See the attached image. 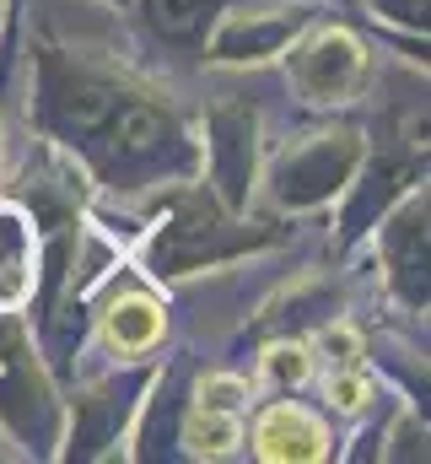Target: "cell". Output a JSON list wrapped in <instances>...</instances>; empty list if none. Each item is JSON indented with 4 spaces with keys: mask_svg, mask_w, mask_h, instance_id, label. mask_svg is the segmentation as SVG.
<instances>
[{
    "mask_svg": "<svg viewBox=\"0 0 431 464\" xmlns=\"http://www.w3.org/2000/svg\"><path fill=\"white\" fill-rule=\"evenodd\" d=\"M38 124L76 151L108 189H146L189 179L200 151L157 82L87 49L38 44Z\"/></svg>",
    "mask_w": 431,
    "mask_h": 464,
    "instance_id": "obj_1",
    "label": "cell"
},
{
    "mask_svg": "<svg viewBox=\"0 0 431 464\" xmlns=\"http://www.w3.org/2000/svg\"><path fill=\"white\" fill-rule=\"evenodd\" d=\"M275 232L264 227H248L237 222L216 195H178L168 222H157L151 237H146V276L157 281H173L184 270H206V265H221L232 254H248L259 243H270Z\"/></svg>",
    "mask_w": 431,
    "mask_h": 464,
    "instance_id": "obj_2",
    "label": "cell"
},
{
    "mask_svg": "<svg viewBox=\"0 0 431 464\" xmlns=\"http://www.w3.org/2000/svg\"><path fill=\"white\" fill-rule=\"evenodd\" d=\"M361 168V130L356 124H323L313 135H297L264 173L270 200L281 211H313L334 200Z\"/></svg>",
    "mask_w": 431,
    "mask_h": 464,
    "instance_id": "obj_3",
    "label": "cell"
},
{
    "mask_svg": "<svg viewBox=\"0 0 431 464\" xmlns=\"http://www.w3.org/2000/svg\"><path fill=\"white\" fill-rule=\"evenodd\" d=\"M0 421L38 454H54V443L65 438V411L16 314H0Z\"/></svg>",
    "mask_w": 431,
    "mask_h": 464,
    "instance_id": "obj_4",
    "label": "cell"
},
{
    "mask_svg": "<svg viewBox=\"0 0 431 464\" xmlns=\"http://www.w3.org/2000/svg\"><path fill=\"white\" fill-rule=\"evenodd\" d=\"M286 76L297 87L302 103L313 109H340L367 87V44L350 27L334 22H308L292 44H286Z\"/></svg>",
    "mask_w": 431,
    "mask_h": 464,
    "instance_id": "obj_5",
    "label": "cell"
},
{
    "mask_svg": "<svg viewBox=\"0 0 431 464\" xmlns=\"http://www.w3.org/2000/svg\"><path fill=\"white\" fill-rule=\"evenodd\" d=\"M206 168H211V195L226 211L248 206L254 168H259V114L254 103H216L206 119Z\"/></svg>",
    "mask_w": 431,
    "mask_h": 464,
    "instance_id": "obj_6",
    "label": "cell"
},
{
    "mask_svg": "<svg viewBox=\"0 0 431 464\" xmlns=\"http://www.w3.org/2000/svg\"><path fill=\"white\" fill-rule=\"evenodd\" d=\"M308 22H313V5H302V0H275V5H254V11H221L206 60H216V65H259V60L281 54Z\"/></svg>",
    "mask_w": 431,
    "mask_h": 464,
    "instance_id": "obj_7",
    "label": "cell"
},
{
    "mask_svg": "<svg viewBox=\"0 0 431 464\" xmlns=\"http://www.w3.org/2000/svg\"><path fill=\"white\" fill-rule=\"evenodd\" d=\"M243 405H248V383L237 372H206L195 383V400L184 411L178 443L195 459H221L243 443Z\"/></svg>",
    "mask_w": 431,
    "mask_h": 464,
    "instance_id": "obj_8",
    "label": "cell"
},
{
    "mask_svg": "<svg viewBox=\"0 0 431 464\" xmlns=\"http://www.w3.org/2000/svg\"><path fill=\"white\" fill-rule=\"evenodd\" d=\"M383 270L405 308L426 314V189H410L394 217H383Z\"/></svg>",
    "mask_w": 431,
    "mask_h": 464,
    "instance_id": "obj_9",
    "label": "cell"
},
{
    "mask_svg": "<svg viewBox=\"0 0 431 464\" xmlns=\"http://www.w3.org/2000/svg\"><path fill=\"white\" fill-rule=\"evenodd\" d=\"M38 292V211L0 200V314H22Z\"/></svg>",
    "mask_w": 431,
    "mask_h": 464,
    "instance_id": "obj_10",
    "label": "cell"
},
{
    "mask_svg": "<svg viewBox=\"0 0 431 464\" xmlns=\"http://www.w3.org/2000/svg\"><path fill=\"white\" fill-rule=\"evenodd\" d=\"M254 454H259V459H275V464L323 459V454H329V427H323L308 405L275 400V405H264L259 421H254Z\"/></svg>",
    "mask_w": 431,
    "mask_h": 464,
    "instance_id": "obj_11",
    "label": "cell"
},
{
    "mask_svg": "<svg viewBox=\"0 0 431 464\" xmlns=\"http://www.w3.org/2000/svg\"><path fill=\"white\" fill-rule=\"evenodd\" d=\"M168 335V308L151 297V292H119L113 303L103 308V341L113 356L135 362V356H151Z\"/></svg>",
    "mask_w": 431,
    "mask_h": 464,
    "instance_id": "obj_12",
    "label": "cell"
},
{
    "mask_svg": "<svg viewBox=\"0 0 431 464\" xmlns=\"http://www.w3.org/2000/svg\"><path fill=\"white\" fill-rule=\"evenodd\" d=\"M146 22L168 44H200L206 27L221 16V0H140Z\"/></svg>",
    "mask_w": 431,
    "mask_h": 464,
    "instance_id": "obj_13",
    "label": "cell"
},
{
    "mask_svg": "<svg viewBox=\"0 0 431 464\" xmlns=\"http://www.w3.org/2000/svg\"><path fill=\"white\" fill-rule=\"evenodd\" d=\"M378 389H372V372L356 362V367H334V378H329V405L334 411H345V416H356V411H367V400H372Z\"/></svg>",
    "mask_w": 431,
    "mask_h": 464,
    "instance_id": "obj_14",
    "label": "cell"
},
{
    "mask_svg": "<svg viewBox=\"0 0 431 464\" xmlns=\"http://www.w3.org/2000/svg\"><path fill=\"white\" fill-rule=\"evenodd\" d=\"M264 378L275 383V389H286V383H302L308 378V346H297V341H281V346L264 351Z\"/></svg>",
    "mask_w": 431,
    "mask_h": 464,
    "instance_id": "obj_15",
    "label": "cell"
},
{
    "mask_svg": "<svg viewBox=\"0 0 431 464\" xmlns=\"http://www.w3.org/2000/svg\"><path fill=\"white\" fill-rule=\"evenodd\" d=\"M372 5H378V16H388V22L426 33V0H372Z\"/></svg>",
    "mask_w": 431,
    "mask_h": 464,
    "instance_id": "obj_16",
    "label": "cell"
},
{
    "mask_svg": "<svg viewBox=\"0 0 431 464\" xmlns=\"http://www.w3.org/2000/svg\"><path fill=\"white\" fill-rule=\"evenodd\" d=\"M108 5H124V0H108Z\"/></svg>",
    "mask_w": 431,
    "mask_h": 464,
    "instance_id": "obj_17",
    "label": "cell"
},
{
    "mask_svg": "<svg viewBox=\"0 0 431 464\" xmlns=\"http://www.w3.org/2000/svg\"><path fill=\"white\" fill-rule=\"evenodd\" d=\"M22 5H27V0H16V11H22Z\"/></svg>",
    "mask_w": 431,
    "mask_h": 464,
    "instance_id": "obj_18",
    "label": "cell"
}]
</instances>
